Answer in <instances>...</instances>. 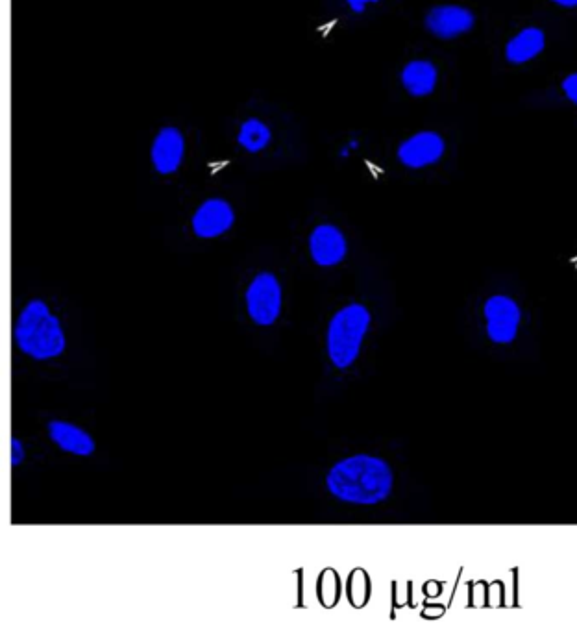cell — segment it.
<instances>
[{"instance_id":"obj_3","label":"cell","mask_w":577,"mask_h":631,"mask_svg":"<svg viewBox=\"0 0 577 631\" xmlns=\"http://www.w3.org/2000/svg\"><path fill=\"white\" fill-rule=\"evenodd\" d=\"M369 326V310L361 304H350L333 315L328 328V354L337 369L354 365Z\"/></svg>"},{"instance_id":"obj_18","label":"cell","mask_w":577,"mask_h":631,"mask_svg":"<svg viewBox=\"0 0 577 631\" xmlns=\"http://www.w3.org/2000/svg\"><path fill=\"white\" fill-rule=\"evenodd\" d=\"M552 2L563 6V8H577V0H552Z\"/></svg>"},{"instance_id":"obj_1","label":"cell","mask_w":577,"mask_h":631,"mask_svg":"<svg viewBox=\"0 0 577 631\" xmlns=\"http://www.w3.org/2000/svg\"><path fill=\"white\" fill-rule=\"evenodd\" d=\"M326 483L330 493L343 502L374 506L389 498L394 476L383 459L357 454L335 463Z\"/></svg>"},{"instance_id":"obj_15","label":"cell","mask_w":577,"mask_h":631,"mask_svg":"<svg viewBox=\"0 0 577 631\" xmlns=\"http://www.w3.org/2000/svg\"><path fill=\"white\" fill-rule=\"evenodd\" d=\"M563 93H565L566 99L574 102L577 106V73H572L563 80Z\"/></svg>"},{"instance_id":"obj_8","label":"cell","mask_w":577,"mask_h":631,"mask_svg":"<svg viewBox=\"0 0 577 631\" xmlns=\"http://www.w3.org/2000/svg\"><path fill=\"white\" fill-rule=\"evenodd\" d=\"M235 223V211L230 202L224 198H208L198 206L191 226L195 236L202 239H213V237L226 234Z\"/></svg>"},{"instance_id":"obj_10","label":"cell","mask_w":577,"mask_h":631,"mask_svg":"<svg viewBox=\"0 0 577 631\" xmlns=\"http://www.w3.org/2000/svg\"><path fill=\"white\" fill-rule=\"evenodd\" d=\"M309 252L320 267L339 265L346 256V239L333 224H320L309 236Z\"/></svg>"},{"instance_id":"obj_7","label":"cell","mask_w":577,"mask_h":631,"mask_svg":"<svg viewBox=\"0 0 577 631\" xmlns=\"http://www.w3.org/2000/svg\"><path fill=\"white\" fill-rule=\"evenodd\" d=\"M184 156V134L176 126L160 128L150 147V161L154 171L163 176L174 174L180 169Z\"/></svg>"},{"instance_id":"obj_5","label":"cell","mask_w":577,"mask_h":631,"mask_svg":"<svg viewBox=\"0 0 577 631\" xmlns=\"http://www.w3.org/2000/svg\"><path fill=\"white\" fill-rule=\"evenodd\" d=\"M444 152H446L444 137L439 132L424 130L402 141L396 150V156L407 169H424L441 160Z\"/></svg>"},{"instance_id":"obj_6","label":"cell","mask_w":577,"mask_h":631,"mask_svg":"<svg viewBox=\"0 0 577 631\" xmlns=\"http://www.w3.org/2000/svg\"><path fill=\"white\" fill-rule=\"evenodd\" d=\"M424 25L431 36L439 39H455L470 32L476 25V17L468 8L455 4H442L426 13Z\"/></svg>"},{"instance_id":"obj_9","label":"cell","mask_w":577,"mask_h":631,"mask_svg":"<svg viewBox=\"0 0 577 631\" xmlns=\"http://www.w3.org/2000/svg\"><path fill=\"white\" fill-rule=\"evenodd\" d=\"M485 317H487V334L494 343L507 345L515 341L518 324H520V310L513 298H489L485 304Z\"/></svg>"},{"instance_id":"obj_4","label":"cell","mask_w":577,"mask_h":631,"mask_svg":"<svg viewBox=\"0 0 577 631\" xmlns=\"http://www.w3.org/2000/svg\"><path fill=\"white\" fill-rule=\"evenodd\" d=\"M250 319L259 326H271L282 311V287L271 273H259L246 291Z\"/></svg>"},{"instance_id":"obj_13","label":"cell","mask_w":577,"mask_h":631,"mask_svg":"<svg viewBox=\"0 0 577 631\" xmlns=\"http://www.w3.org/2000/svg\"><path fill=\"white\" fill-rule=\"evenodd\" d=\"M439 71L430 60H413L402 69V86L411 97H428L437 86Z\"/></svg>"},{"instance_id":"obj_12","label":"cell","mask_w":577,"mask_h":631,"mask_svg":"<svg viewBox=\"0 0 577 631\" xmlns=\"http://www.w3.org/2000/svg\"><path fill=\"white\" fill-rule=\"evenodd\" d=\"M546 47V36L541 28L528 26L520 30L515 38L509 39L505 47V58L513 65H524V63L535 60Z\"/></svg>"},{"instance_id":"obj_11","label":"cell","mask_w":577,"mask_h":631,"mask_svg":"<svg viewBox=\"0 0 577 631\" xmlns=\"http://www.w3.org/2000/svg\"><path fill=\"white\" fill-rule=\"evenodd\" d=\"M49 435L63 452H69L74 456H84V458L95 452L93 437L71 422L50 421Z\"/></svg>"},{"instance_id":"obj_17","label":"cell","mask_w":577,"mask_h":631,"mask_svg":"<svg viewBox=\"0 0 577 631\" xmlns=\"http://www.w3.org/2000/svg\"><path fill=\"white\" fill-rule=\"evenodd\" d=\"M25 446L21 445V441L19 439H12V465L13 467H17V465H21L23 461H25Z\"/></svg>"},{"instance_id":"obj_2","label":"cell","mask_w":577,"mask_h":631,"mask_svg":"<svg viewBox=\"0 0 577 631\" xmlns=\"http://www.w3.org/2000/svg\"><path fill=\"white\" fill-rule=\"evenodd\" d=\"M15 343L26 356L45 361L58 358L65 350V334L60 321L43 300H30L15 324Z\"/></svg>"},{"instance_id":"obj_16","label":"cell","mask_w":577,"mask_h":631,"mask_svg":"<svg viewBox=\"0 0 577 631\" xmlns=\"http://www.w3.org/2000/svg\"><path fill=\"white\" fill-rule=\"evenodd\" d=\"M346 2V6H348V10L354 13H365L369 10L370 6H376V4H380L383 0H344Z\"/></svg>"},{"instance_id":"obj_14","label":"cell","mask_w":577,"mask_h":631,"mask_svg":"<svg viewBox=\"0 0 577 631\" xmlns=\"http://www.w3.org/2000/svg\"><path fill=\"white\" fill-rule=\"evenodd\" d=\"M272 130L258 117H248L237 130V145L248 154H259L271 145Z\"/></svg>"}]
</instances>
